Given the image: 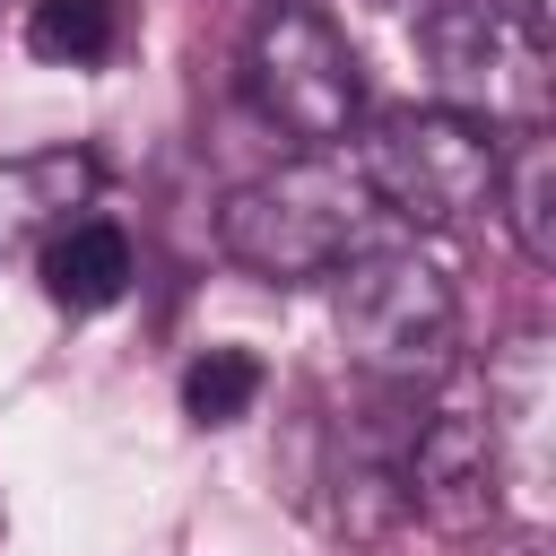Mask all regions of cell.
I'll return each mask as SVG.
<instances>
[{"label":"cell","mask_w":556,"mask_h":556,"mask_svg":"<svg viewBox=\"0 0 556 556\" xmlns=\"http://www.w3.org/2000/svg\"><path fill=\"white\" fill-rule=\"evenodd\" d=\"M130 43V0H26V52L52 70H104Z\"/></svg>","instance_id":"9c48e42d"},{"label":"cell","mask_w":556,"mask_h":556,"mask_svg":"<svg viewBox=\"0 0 556 556\" xmlns=\"http://www.w3.org/2000/svg\"><path fill=\"white\" fill-rule=\"evenodd\" d=\"M243 78H252V104H261L287 139H304L313 156H321L330 139H348L356 113H365V70H356L348 35H339L321 9H304V0H269V9L252 17Z\"/></svg>","instance_id":"5b68a950"},{"label":"cell","mask_w":556,"mask_h":556,"mask_svg":"<svg viewBox=\"0 0 556 556\" xmlns=\"http://www.w3.org/2000/svg\"><path fill=\"white\" fill-rule=\"evenodd\" d=\"M43 295L61 313H104L130 295V235L113 217H70L43 243Z\"/></svg>","instance_id":"52a82bcc"},{"label":"cell","mask_w":556,"mask_h":556,"mask_svg":"<svg viewBox=\"0 0 556 556\" xmlns=\"http://www.w3.org/2000/svg\"><path fill=\"white\" fill-rule=\"evenodd\" d=\"M330 278H339L330 287L339 348L382 391H417V382L452 374V356H460V304H452V278L417 243H365Z\"/></svg>","instance_id":"6da1fadb"},{"label":"cell","mask_w":556,"mask_h":556,"mask_svg":"<svg viewBox=\"0 0 556 556\" xmlns=\"http://www.w3.org/2000/svg\"><path fill=\"white\" fill-rule=\"evenodd\" d=\"M365 182L330 156H295L278 174H252L243 191H226L217 208V243L226 261H243L252 278H330L348 252H365Z\"/></svg>","instance_id":"7a4b0ae2"},{"label":"cell","mask_w":556,"mask_h":556,"mask_svg":"<svg viewBox=\"0 0 556 556\" xmlns=\"http://www.w3.org/2000/svg\"><path fill=\"white\" fill-rule=\"evenodd\" d=\"M495 156L504 139L452 104H400L365 130V156H356V182L365 200H382L400 226H426V235H452L469 226L478 208H495Z\"/></svg>","instance_id":"3957f363"},{"label":"cell","mask_w":556,"mask_h":556,"mask_svg":"<svg viewBox=\"0 0 556 556\" xmlns=\"http://www.w3.org/2000/svg\"><path fill=\"white\" fill-rule=\"evenodd\" d=\"M400 504L452 539L495 530L504 504V426L478 408H426L400 434Z\"/></svg>","instance_id":"8992f818"},{"label":"cell","mask_w":556,"mask_h":556,"mask_svg":"<svg viewBox=\"0 0 556 556\" xmlns=\"http://www.w3.org/2000/svg\"><path fill=\"white\" fill-rule=\"evenodd\" d=\"M495 208H504L521 261L547 269L556 261V148H547V130H513V148L495 156Z\"/></svg>","instance_id":"ba28073f"},{"label":"cell","mask_w":556,"mask_h":556,"mask_svg":"<svg viewBox=\"0 0 556 556\" xmlns=\"http://www.w3.org/2000/svg\"><path fill=\"white\" fill-rule=\"evenodd\" d=\"M87 191H96V156H70L61 148V156H35V165H9L0 174V200H9L0 226H35V217H61L70 226V208Z\"/></svg>","instance_id":"8fae6325"},{"label":"cell","mask_w":556,"mask_h":556,"mask_svg":"<svg viewBox=\"0 0 556 556\" xmlns=\"http://www.w3.org/2000/svg\"><path fill=\"white\" fill-rule=\"evenodd\" d=\"M426 61H434V104L486 122V130H539L547 113V35L539 9L513 0H460L434 9L417 26Z\"/></svg>","instance_id":"277c9868"},{"label":"cell","mask_w":556,"mask_h":556,"mask_svg":"<svg viewBox=\"0 0 556 556\" xmlns=\"http://www.w3.org/2000/svg\"><path fill=\"white\" fill-rule=\"evenodd\" d=\"M486 556H547V539H539V530H513V539H495Z\"/></svg>","instance_id":"7c38bea8"},{"label":"cell","mask_w":556,"mask_h":556,"mask_svg":"<svg viewBox=\"0 0 556 556\" xmlns=\"http://www.w3.org/2000/svg\"><path fill=\"white\" fill-rule=\"evenodd\" d=\"M261 391H269V374H261L252 348H200L182 365V417L191 426H235V417L261 408Z\"/></svg>","instance_id":"30bf717a"}]
</instances>
